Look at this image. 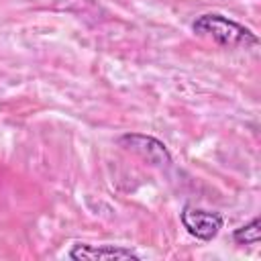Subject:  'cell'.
<instances>
[{
    "instance_id": "obj_1",
    "label": "cell",
    "mask_w": 261,
    "mask_h": 261,
    "mask_svg": "<svg viewBox=\"0 0 261 261\" xmlns=\"http://www.w3.org/2000/svg\"><path fill=\"white\" fill-rule=\"evenodd\" d=\"M192 31L224 49H251L259 45V37L249 27L218 12L200 14L192 22Z\"/></svg>"
},
{
    "instance_id": "obj_2",
    "label": "cell",
    "mask_w": 261,
    "mask_h": 261,
    "mask_svg": "<svg viewBox=\"0 0 261 261\" xmlns=\"http://www.w3.org/2000/svg\"><path fill=\"white\" fill-rule=\"evenodd\" d=\"M116 143H118L124 151H128V153H133V155L141 157L143 161H147V163H151V165H155V167H169L171 161H173V159H171V153H169V149H167V145H165L163 141L151 137V135H143V133H124V135H120V137L116 139Z\"/></svg>"
},
{
    "instance_id": "obj_3",
    "label": "cell",
    "mask_w": 261,
    "mask_h": 261,
    "mask_svg": "<svg viewBox=\"0 0 261 261\" xmlns=\"http://www.w3.org/2000/svg\"><path fill=\"white\" fill-rule=\"evenodd\" d=\"M179 220H181L184 228L200 241L216 239V234L220 232V228L224 224V216L220 212L204 210V208H198V206H192V204H186L181 208Z\"/></svg>"
},
{
    "instance_id": "obj_4",
    "label": "cell",
    "mask_w": 261,
    "mask_h": 261,
    "mask_svg": "<svg viewBox=\"0 0 261 261\" xmlns=\"http://www.w3.org/2000/svg\"><path fill=\"white\" fill-rule=\"evenodd\" d=\"M69 259L73 261H112V259H133L139 261L141 257L128 249V247H120V245H86V243H75L69 249Z\"/></svg>"
},
{
    "instance_id": "obj_5",
    "label": "cell",
    "mask_w": 261,
    "mask_h": 261,
    "mask_svg": "<svg viewBox=\"0 0 261 261\" xmlns=\"http://www.w3.org/2000/svg\"><path fill=\"white\" fill-rule=\"evenodd\" d=\"M259 239H261V220H259V216H255L251 222L232 230V241L237 245H257Z\"/></svg>"
}]
</instances>
